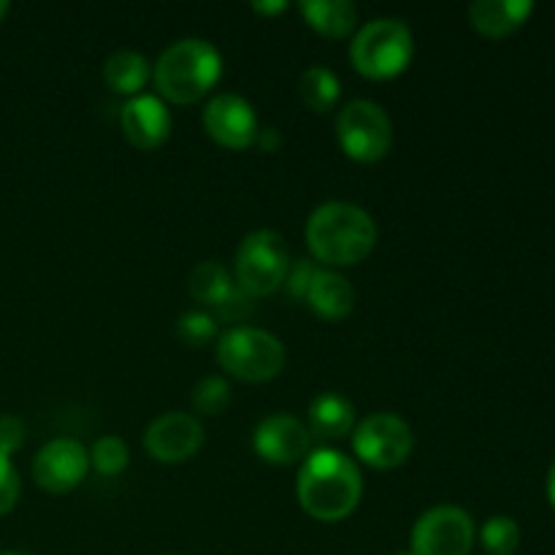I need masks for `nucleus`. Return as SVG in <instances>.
<instances>
[{
    "mask_svg": "<svg viewBox=\"0 0 555 555\" xmlns=\"http://www.w3.org/2000/svg\"><path fill=\"white\" fill-rule=\"evenodd\" d=\"M296 496L309 518L323 524L350 518L363 496L361 469L350 455L339 450H312L298 469Z\"/></svg>",
    "mask_w": 555,
    "mask_h": 555,
    "instance_id": "1",
    "label": "nucleus"
},
{
    "mask_svg": "<svg viewBox=\"0 0 555 555\" xmlns=\"http://www.w3.org/2000/svg\"><path fill=\"white\" fill-rule=\"evenodd\" d=\"M307 244L312 258L328 269L356 266L372 255L377 244V222L363 206L328 201L309 215Z\"/></svg>",
    "mask_w": 555,
    "mask_h": 555,
    "instance_id": "2",
    "label": "nucleus"
},
{
    "mask_svg": "<svg viewBox=\"0 0 555 555\" xmlns=\"http://www.w3.org/2000/svg\"><path fill=\"white\" fill-rule=\"evenodd\" d=\"M222 54L206 38H179L152 65L157 95L168 103H195L220 81Z\"/></svg>",
    "mask_w": 555,
    "mask_h": 555,
    "instance_id": "3",
    "label": "nucleus"
},
{
    "mask_svg": "<svg viewBox=\"0 0 555 555\" xmlns=\"http://www.w3.org/2000/svg\"><path fill=\"white\" fill-rule=\"evenodd\" d=\"M415 54V36L404 20L377 16L356 33L350 43V60L366 79H393Z\"/></svg>",
    "mask_w": 555,
    "mask_h": 555,
    "instance_id": "4",
    "label": "nucleus"
},
{
    "mask_svg": "<svg viewBox=\"0 0 555 555\" xmlns=\"http://www.w3.org/2000/svg\"><path fill=\"white\" fill-rule=\"evenodd\" d=\"M282 339L253 325H233L217 336V363L242 383H269L285 369Z\"/></svg>",
    "mask_w": 555,
    "mask_h": 555,
    "instance_id": "5",
    "label": "nucleus"
},
{
    "mask_svg": "<svg viewBox=\"0 0 555 555\" xmlns=\"http://www.w3.org/2000/svg\"><path fill=\"white\" fill-rule=\"evenodd\" d=\"M233 266H236V285L247 296L263 298L285 285L287 269H291V249H287L282 233L260 228L242 238Z\"/></svg>",
    "mask_w": 555,
    "mask_h": 555,
    "instance_id": "6",
    "label": "nucleus"
},
{
    "mask_svg": "<svg viewBox=\"0 0 555 555\" xmlns=\"http://www.w3.org/2000/svg\"><path fill=\"white\" fill-rule=\"evenodd\" d=\"M336 139L356 163H377L393 146V119L377 101L356 98L339 108Z\"/></svg>",
    "mask_w": 555,
    "mask_h": 555,
    "instance_id": "7",
    "label": "nucleus"
},
{
    "mask_svg": "<svg viewBox=\"0 0 555 555\" xmlns=\"http://www.w3.org/2000/svg\"><path fill=\"white\" fill-rule=\"evenodd\" d=\"M412 448H415L412 426L393 412H374L363 417L352 431V450L358 461L372 469H396L410 459Z\"/></svg>",
    "mask_w": 555,
    "mask_h": 555,
    "instance_id": "8",
    "label": "nucleus"
},
{
    "mask_svg": "<svg viewBox=\"0 0 555 555\" xmlns=\"http://www.w3.org/2000/svg\"><path fill=\"white\" fill-rule=\"evenodd\" d=\"M472 547L475 520L461 507H431L412 526V555H469Z\"/></svg>",
    "mask_w": 555,
    "mask_h": 555,
    "instance_id": "9",
    "label": "nucleus"
},
{
    "mask_svg": "<svg viewBox=\"0 0 555 555\" xmlns=\"http://www.w3.org/2000/svg\"><path fill=\"white\" fill-rule=\"evenodd\" d=\"M87 472H90V450L79 439H52L33 459V480L47 493L74 491L85 482Z\"/></svg>",
    "mask_w": 555,
    "mask_h": 555,
    "instance_id": "10",
    "label": "nucleus"
},
{
    "mask_svg": "<svg viewBox=\"0 0 555 555\" xmlns=\"http://www.w3.org/2000/svg\"><path fill=\"white\" fill-rule=\"evenodd\" d=\"M204 128L209 139H215L225 150H249L260 133L253 103L236 92H220L206 103Z\"/></svg>",
    "mask_w": 555,
    "mask_h": 555,
    "instance_id": "11",
    "label": "nucleus"
},
{
    "mask_svg": "<svg viewBox=\"0 0 555 555\" xmlns=\"http://www.w3.org/2000/svg\"><path fill=\"white\" fill-rule=\"evenodd\" d=\"M144 448L160 464H182L204 448V426L190 412H163L146 426Z\"/></svg>",
    "mask_w": 555,
    "mask_h": 555,
    "instance_id": "12",
    "label": "nucleus"
},
{
    "mask_svg": "<svg viewBox=\"0 0 555 555\" xmlns=\"http://www.w3.org/2000/svg\"><path fill=\"white\" fill-rule=\"evenodd\" d=\"M253 448L269 464H301L312 453V434H309L307 423H301L298 417L276 412L255 426Z\"/></svg>",
    "mask_w": 555,
    "mask_h": 555,
    "instance_id": "13",
    "label": "nucleus"
},
{
    "mask_svg": "<svg viewBox=\"0 0 555 555\" xmlns=\"http://www.w3.org/2000/svg\"><path fill=\"white\" fill-rule=\"evenodd\" d=\"M171 112H168L166 101L152 92H139V95L128 98L119 108V125L122 133L135 150L152 152L163 146L171 135Z\"/></svg>",
    "mask_w": 555,
    "mask_h": 555,
    "instance_id": "14",
    "label": "nucleus"
},
{
    "mask_svg": "<svg viewBox=\"0 0 555 555\" xmlns=\"http://www.w3.org/2000/svg\"><path fill=\"white\" fill-rule=\"evenodd\" d=\"M304 301L323 320H345L356 309V287L336 269H318Z\"/></svg>",
    "mask_w": 555,
    "mask_h": 555,
    "instance_id": "15",
    "label": "nucleus"
},
{
    "mask_svg": "<svg viewBox=\"0 0 555 555\" xmlns=\"http://www.w3.org/2000/svg\"><path fill=\"white\" fill-rule=\"evenodd\" d=\"M534 11L531 0H475L469 22L488 38H504L518 30Z\"/></svg>",
    "mask_w": 555,
    "mask_h": 555,
    "instance_id": "16",
    "label": "nucleus"
},
{
    "mask_svg": "<svg viewBox=\"0 0 555 555\" xmlns=\"http://www.w3.org/2000/svg\"><path fill=\"white\" fill-rule=\"evenodd\" d=\"M356 406L350 399L341 393H320L318 399L309 404V434L320 439H345L347 434L356 431Z\"/></svg>",
    "mask_w": 555,
    "mask_h": 555,
    "instance_id": "17",
    "label": "nucleus"
},
{
    "mask_svg": "<svg viewBox=\"0 0 555 555\" xmlns=\"http://www.w3.org/2000/svg\"><path fill=\"white\" fill-rule=\"evenodd\" d=\"M152 76L150 60L135 49H117L103 63V79L119 95H139Z\"/></svg>",
    "mask_w": 555,
    "mask_h": 555,
    "instance_id": "18",
    "label": "nucleus"
},
{
    "mask_svg": "<svg viewBox=\"0 0 555 555\" xmlns=\"http://www.w3.org/2000/svg\"><path fill=\"white\" fill-rule=\"evenodd\" d=\"M298 11L325 38H341L358 25V5L352 0H304Z\"/></svg>",
    "mask_w": 555,
    "mask_h": 555,
    "instance_id": "19",
    "label": "nucleus"
},
{
    "mask_svg": "<svg viewBox=\"0 0 555 555\" xmlns=\"http://www.w3.org/2000/svg\"><path fill=\"white\" fill-rule=\"evenodd\" d=\"M298 98L309 112H328L341 98L339 76L325 65H309L298 79Z\"/></svg>",
    "mask_w": 555,
    "mask_h": 555,
    "instance_id": "20",
    "label": "nucleus"
},
{
    "mask_svg": "<svg viewBox=\"0 0 555 555\" xmlns=\"http://www.w3.org/2000/svg\"><path fill=\"white\" fill-rule=\"evenodd\" d=\"M233 287H236V280L217 260H201V263L193 266V271L188 276L190 296L201 304H211V307L225 301V296Z\"/></svg>",
    "mask_w": 555,
    "mask_h": 555,
    "instance_id": "21",
    "label": "nucleus"
},
{
    "mask_svg": "<svg viewBox=\"0 0 555 555\" xmlns=\"http://www.w3.org/2000/svg\"><path fill=\"white\" fill-rule=\"evenodd\" d=\"M480 540L491 555H513L520 545V526L509 515H493L482 526Z\"/></svg>",
    "mask_w": 555,
    "mask_h": 555,
    "instance_id": "22",
    "label": "nucleus"
},
{
    "mask_svg": "<svg viewBox=\"0 0 555 555\" xmlns=\"http://www.w3.org/2000/svg\"><path fill=\"white\" fill-rule=\"evenodd\" d=\"M228 404H231V385H228V379L209 374V377L195 383L193 406L198 415H222Z\"/></svg>",
    "mask_w": 555,
    "mask_h": 555,
    "instance_id": "23",
    "label": "nucleus"
},
{
    "mask_svg": "<svg viewBox=\"0 0 555 555\" xmlns=\"http://www.w3.org/2000/svg\"><path fill=\"white\" fill-rule=\"evenodd\" d=\"M128 461L130 450L119 437H101L90 450V466L106 477H117L119 472H125Z\"/></svg>",
    "mask_w": 555,
    "mask_h": 555,
    "instance_id": "24",
    "label": "nucleus"
},
{
    "mask_svg": "<svg viewBox=\"0 0 555 555\" xmlns=\"http://www.w3.org/2000/svg\"><path fill=\"white\" fill-rule=\"evenodd\" d=\"M177 336L188 347H206L211 339H217V318L201 309L182 312L177 320Z\"/></svg>",
    "mask_w": 555,
    "mask_h": 555,
    "instance_id": "25",
    "label": "nucleus"
},
{
    "mask_svg": "<svg viewBox=\"0 0 555 555\" xmlns=\"http://www.w3.org/2000/svg\"><path fill=\"white\" fill-rule=\"evenodd\" d=\"M22 482L9 455H0V515H9L20 502Z\"/></svg>",
    "mask_w": 555,
    "mask_h": 555,
    "instance_id": "26",
    "label": "nucleus"
},
{
    "mask_svg": "<svg viewBox=\"0 0 555 555\" xmlns=\"http://www.w3.org/2000/svg\"><path fill=\"white\" fill-rule=\"evenodd\" d=\"M314 274H318V266H314L309 258H298L296 263L291 260V269H287V276H285V287L291 291V296H298V298L307 296L309 282H312Z\"/></svg>",
    "mask_w": 555,
    "mask_h": 555,
    "instance_id": "27",
    "label": "nucleus"
},
{
    "mask_svg": "<svg viewBox=\"0 0 555 555\" xmlns=\"http://www.w3.org/2000/svg\"><path fill=\"white\" fill-rule=\"evenodd\" d=\"M25 442V426H22L20 417L14 415H0V455L16 453Z\"/></svg>",
    "mask_w": 555,
    "mask_h": 555,
    "instance_id": "28",
    "label": "nucleus"
},
{
    "mask_svg": "<svg viewBox=\"0 0 555 555\" xmlns=\"http://www.w3.org/2000/svg\"><path fill=\"white\" fill-rule=\"evenodd\" d=\"M253 301H255V298L247 296V293H244L242 287L236 285L231 293H228L225 301L217 304L215 309H217V312H220V318H225V320H238V318H244V314L253 312Z\"/></svg>",
    "mask_w": 555,
    "mask_h": 555,
    "instance_id": "29",
    "label": "nucleus"
},
{
    "mask_svg": "<svg viewBox=\"0 0 555 555\" xmlns=\"http://www.w3.org/2000/svg\"><path fill=\"white\" fill-rule=\"evenodd\" d=\"M255 144H258L263 152H276L282 146V133L276 128H260Z\"/></svg>",
    "mask_w": 555,
    "mask_h": 555,
    "instance_id": "30",
    "label": "nucleus"
},
{
    "mask_svg": "<svg viewBox=\"0 0 555 555\" xmlns=\"http://www.w3.org/2000/svg\"><path fill=\"white\" fill-rule=\"evenodd\" d=\"M285 9V0H253V11H258V14H282Z\"/></svg>",
    "mask_w": 555,
    "mask_h": 555,
    "instance_id": "31",
    "label": "nucleus"
},
{
    "mask_svg": "<svg viewBox=\"0 0 555 555\" xmlns=\"http://www.w3.org/2000/svg\"><path fill=\"white\" fill-rule=\"evenodd\" d=\"M547 499H551V504L555 507V461H553L551 472H547Z\"/></svg>",
    "mask_w": 555,
    "mask_h": 555,
    "instance_id": "32",
    "label": "nucleus"
},
{
    "mask_svg": "<svg viewBox=\"0 0 555 555\" xmlns=\"http://www.w3.org/2000/svg\"><path fill=\"white\" fill-rule=\"evenodd\" d=\"M9 9H11V5L5 3V0H0V20H3V16L9 14Z\"/></svg>",
    "mask_w": 555,
    "mask_h": 555,
    "instance_id": "33",
    "label": "nucleus"
},
{
    "mask_svg": "<svg viewBox=\"0 0 555 555\" xmlns=\"http://www.w3.org/2000/svg\"><path fill=\"white\" fill-rule=\"evenodd\" d=\"M396 555H412V551H401V553H396Z\"/></svg>",
    "mask_w": 555,
    "mask_h": 555,
    "instance_id": "34",
    "label": "nucleus"
},
{
    "mask_svg": "<svg viewBox=\"0 0 555 555\" xmlns=\"http://www.w3.org/2000/svg\"><path fill=\"white\" fill-rule=\"evenodd\" d=\"M3 555H22V553H3Z\"/></svg>",
    "mask_w": 555,
    "mask_h": 555,
    "instance_id": "35",
    "label": "nucleus"
}]
</instances>
